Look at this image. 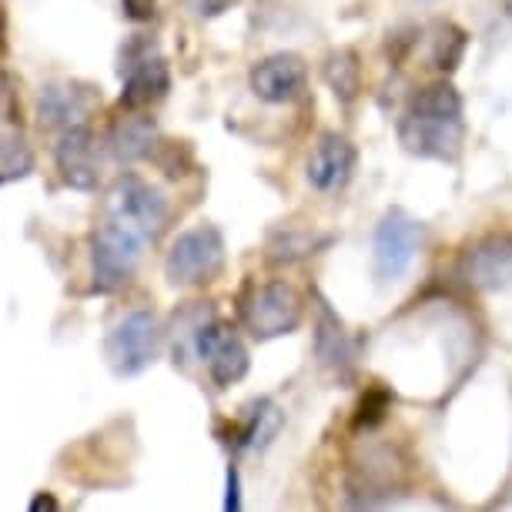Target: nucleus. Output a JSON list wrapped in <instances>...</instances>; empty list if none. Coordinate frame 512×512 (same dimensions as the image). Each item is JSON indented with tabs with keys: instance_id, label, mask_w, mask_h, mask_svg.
Wrapping results in <instances>:
<instances>
[{
	"instance_id": "1",
	"label": "nucleus",
	"mask_w": 512,
	"mask_h": 512,
	"mask_svg": "<svg viewBox=\"0 0 512 512\" xmlns=\"http://www.w3.org/2000/svg\"><path fill=\"white\" fill-rule=\"evenodd\" d=\"M399 141L419 158L452 161L462 148V98L452 84L439 81L422 88L399 121Z\"/></svg>"
},
{
	"instance_id": "2",
	"label": "nucleus",
	"mask_w": 512,
	"mask_h": 512,
	"mask_svg": "<svg viewBox=\"0 0 512 512\" xmlns=\"http://www.w3.org/2000/svg\"><path fill=\"white\" fill-rule=\"evenodd\" d=\"M148 238L134 231L124 221L101 218V225L91 235V278L94 292L111 295L131 282L134 268H138Z\"/></svg>"
},
{
	"instance_id": "3",
	"label": "nucleus",
	"mask_w": 512,
	"mask_h": 512,
	"mask_svg": "<svg viewBox=\"0 0 512 512\" xmlns=\"http://www.w3.org/2000/svg\"><path fill=\"white\" fill-rule=\"evenodd\" d=\"M161 342H164L161 318L148 312V308H134L104 338V359H108L114 375L131 379V375L151 369L161 352Z\"/></svg>"
},
{
	"instance_id": "4",
	"label": "nucleus",
	"mask_w": 512,
	"mask_h": 512,
	"mask_svg": "<svg viewBox=\"0 0 512 512\" xmlns=\"http://www.w3.org/2000/svg\"><path fill=\"white\" fill-rule=\"evenodd\" d=\"M225 268V238L215 225H198L181 231L164 258V275L171 285H205L215 282Z\"/></svg>"
},
{
	"instance_id": "5",
	"label": "nucleus",
	"mask_w": 512,
	"mask_h": 512,
	"mask_svg": "<svg viewBox=\"0 0 512 512\" xmlns=\"http://www.w3.org/2000/svg\"><path fill=\"white\" fill-rule=\"evenodd\" d=\"M104 218L124 221L148 241H158L164 225H168V201L144 178L121 175L104 198Z\"/></svg>"
},
{
	"instance_id": "6",
	"label": "nucleus",
	"mask_w": 512,
	"mask_h": 512,
	"mask_svg": "<svg viewBox=\"0 0 512 512\" xmlns=\"http://www.w3.org/2000/svg\"><path fill=\"white\" fill-rule=\"evenodd\" d=\"M121 108L124 111H141L148 104L161 101L171 91V71L168 61L154 51V47L138 37L121 51Z\"/></svg>"
},
{
	"instance_id": "7",
	"label": "nucleus",
	"mask_w": 512,
	"mask_h": 512,
	"mask_svg": "<svg viewBox=\"0 0 512 512\" xmlns=\"http://www.w3.org/2000/svg\"><path fill=\"white\" fill-rule=\"evenodd\" d=\"M241 318L255 338H278L295 332L302 322V298L292 285L285 282H265L251 285L245 302H241Z\"/></svg>"
},
{
	"instance_id": "8",
	"label": "nucleus",
	"mask_w": 512,
	"mask_h": 512,
	"mask_svg": "<svg viewBox=\"0 0 512 512\" xmlns=\"http://www.w3.org/2000/svg\"><path fill=\"white\" fill-rule=\"evenodd\" d=\"M422 238H425L422 225L412 221L409 215H402V211H392V215L382 218L379 231H375V248H372L379 282H395V278H402L409 272L415 255H419V248H422Z\"/></svg>"
},
{
	"instance_id": "9",
	"label": "nucleus",
	"mask_w": 512,
	"mask_h": 512,
	"mask_svg": "<svg viewBox=\"0 0 512 512\" xmlns=\"http://www.w3.org/2000/svg\"><path fill=\"white\" fill-rule=\"evenodd\" d=\"M195 349L201 355V362L208 365L211 379H215L221 389H228V385H235L248 375L251 359H248L245 342H241L235 335V328L225 322L201 325L195 332Z\"/></svg>"
},
{
	"instance_id": "10",
	"label": "nucleus",
	"mask_w": 512,
	"mask_h": 512,
	"mask_svg": "<svg viewBox=\"0 0 512 512\" xmlns=\"http://www.w3.org/2000/svg\"><path fill=\"white\" fill-rule=\"evenodd\" d=\"M405 462L399 459V452L389 446H369L355 459L349 489L359 502H379L392 499L395 492L405 486Z\"/></svg>"
},
{
	"instance_id": "11",
	"label": "nucleus",
	"mask_w": 512,
	"mask_h": 512,
	"mask_svg": "<svg viewBox=\"0 0 512 512\" xmlns=\"http://www.w3.org/2000/svg\"><path fill=\"white\" fill-rule=\"evenodd\" d=\"M57 171L61 181L74 191H94L101 181V148L98 138L88 124H77V128L61 131V141L54 148Z\"/></svg>"
},
{
	"instance_id": "12",
	"label": "nucleus",
	"mask_w": 512,
	"mask_h": 512,
	"mask_svg": "<svg viewBox=\"0 0 512 512\" xmlns=\"http://www.w3.org/2000/svg\"><path fill=\"white\" fill-rule=\"evenodd\" d=\"M98 91L91 84H81V81H54V84H44L41 88V98H37V114H41V124L44 128H54V131H67V128H77V124L88 121V114L94 111L98 104Z\"/></svg>"
},
{
	"instance_id": "13",
	"label": "nucleus",
	"mask_w": 512,
	"mask_h": 512,
	"mask_svg": "<svg viewBox=\"0 0 512 512\" xmlns=\"http://www.w3.org/2000/svg\"><path fill=\"white\" fill-rule=\"evenodd\" d=\"M251 91L268 104H288L305 91L308 71L298 54H272L262 57L248 74Z\"/></svg>"
},
{
	"instance_id": "14",
	"label": "nucleus",
	"mask_w": 512,
	"mask_h": 512,
	"mask_svg": "<svg viewBox=\"0 0 512 512\" xmlns=\"http://www.w3.org/2000/svg\"><path fill=\"white\" fill-rule=\"evenodd\" d=\"M462 278L482 292H499L512 285V235H489L476 248H469Z\"/></svg>"
},
{
	"instance_id": "15",
	"label": "nucleus",
	"mask_w": 512,
	"mask_h": 512,
	"mask_svg": "<svg viewBox=\"0 0 512 512\" xmlns=\"http://www.w3.org/2000/svg\"><path fill=\"white\" fill-rule=\"evenodd\" d=\"M352 171H355L352 144L345 141L342 134H322L312 151V158H308V181H312V188L325 191V195L342 191L349 185Z\"/></svg>"
},
{
	"instance_id": "16",
	"label": "nucleus",
	"mask_w": 512,
	"mask_h": 512,
	"mask_svg": "<svg viewBox=\"0 0 512 512\" xmlns=\"http://www.w3.org/2000/svg\"><path fill=\"white\" fill-rule=\"evenodd\" d=\"M154 141H158V128H154V121L134 114V118H124L111 128L108 151H111L114 161L134 164V161L148 158V154L154 151Z\"/></svg>"
},
{
	"instance_id": "17",
	"label": "nucleus",
	"mask_w": 512,
	"mask_h": 512,
	"mask_svg": "<svg viewBox=\"0 0 512 512\" xmlns=\"http://www.w3.org/2000/svg\"><path fill=\"white\" fill-rule=\"evenodd\" d=\"M315 352L322 365L328 369H345L352 362V338L345 332V325L332 315V308L322 302L318 312V332H315Z\"/></svg>"
},
{
	"instance_id": "18",
	"label": "nucleus",
	"mask_w": 512,
	"mask_h": 512,
	"mask_svg": "<svg viewBox=\"0 0 512 512\" xmlns=\"http://www.w3.org/2000/svg\"><path fill=\"white\" fill-rule=\"evenodd\" d=\"M282 412H278V405L275 402H255L251 405V412H248V419L245 425H241V432H238V446H245V449H268L272 446V439L278 436V429H282Z\"/></svg>"
},
{
	"instance_id": "19",
	"label": "nucleus",
	"mask_w": 512,
	"mask_h": 512,
	"mask_svg": "<svg viewBox=\"0 0 512 512\" xmlns=\"http://www.w3.org/2000/svg\"><path fill=\"white\" fill-rule=\"evenodd\" d=\"M325 81L328 88L335 91V98L342 101H355L362 91V64H359V54L355 51H335L328 54L325 61Z\"/></svg>"
},
{
	"instance_id": "20",
	"label": "nucleus",
	"mask_w": 512,
	"mask_h": 512,
	"mask_svg": "<svg viewBox=\"0 0 512 512\" xmlns=\"http://www.w3.org/2000/svg\"><path fill=\"white\" fill-rule=\"evenodd\" d=\"M34 151L21 134H0V185L24 181L34 171Z\"/></svg>"
},
{
	"instance_id": "21",
	"label": "nucleus",
	"mask_w": 512,
	"mask_h": 512,
	"mask_svg": "<svg viewBox=\"0 0 512 512\" xmlns=\"http://www.w3.org/2000/svg\"><path fill=\"white\" fill-rule=\"evenodd\" d=\"M462 51H466V34H462L456 24L432 27V64H436L439 71H452V67L462 61Z\"/></svg>"
},
{
	"instance_id": "22",
	"label": "nucleus",
	"mask_w": 512,
	"mask_h": 512,
	"mask_svg": "<svg viewBox=\"0 0 512 512\" xmlns=\"http://www.w3.org/2000/svg\"><path fill=\"white\" fill-rule=\"evenodd\" d=\"M315 241L308 235H295V231H278L272 238V245H268V258L272 262H295V258H305L312 255Z\"/></svg>"
},
{
	"instance_id": "23",
	"label": "nucleus",
	"mask_w": 512,
	"mask_h": 512,
	"mask_svg": "<svg viewBox=\"0 0 512 512\" xmlns=\"http://www.w3.org/2000/svg\"><path fill=\"white\" fill-rule=\"evenodd\" d=\"M385 409H389V399L382 392H369L359 405V425H365V429L379 425L385 419Z\"/></svg>"
},
{
	"instance_id": "24",
	"label": "nucleus",
	"mask_w": 512,
	"mask_h": 512,
	"mask_svg": "<svg viewBox=\"0 0 512 512\" xmlns=\"http://www.w3.org/2000/svg\"><path fill=\"white\" fill-rule=\"evenodd\" d=\"M235 4V0H185V7L195 17H205V21H211V17H218V14H225L228 7Z\"/></svg>"
},
{
	"instance_id": "25",
	"label": "nucleus",
	"mask_w": 512,
	"mask_h": 512,
	"mask_svg": "<svg viewBox=\"0 0 512 512\" xmlns=\"http://www.w3.org/2000/svg\"><path fill=\"white\" fill-rule=\"evenodd\" d=\"M124 14L131 17V21H154V14H158V0H121Z\"/></svg>"
},
{
	"instance_id": "26",
	"label": "nucleus",
	"mask_w": 512,
	"mask_h": 512,
	"mask_svg": "<svg viewBox=\"0 0 512 512\" xmlns=\"http://www.w3.org/2000/svg\"><path fill=\"white\" fill-rule=\"evenodd\" d=\"M225 509H228V512H238V509H241V479H238V469H235V466L228 469V496H225Z\"/></svg>"
},
{
	"instance_id": "27",
	"label": "nucleus",
	"mask_w": 512,
	"mask_h": 512,
	"mask_svg": "<svg viewBox=\"0 0 512 512\" xmlns=\"http://www.w3.org/2000/svg\"><path fill=\"white\" fill-rule=\"evenodd\" d=\"M27 509H31V512H57V509H61V502H57L54 496H51V492H37V496L31 499V506H27Z\"/></svg>"
}]
</instances>
